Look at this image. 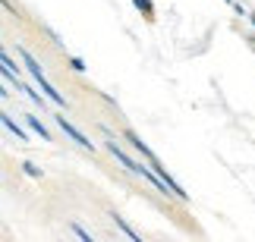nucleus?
<instances>
[{
	"label": "nucleus",
	"mask_w": 255,
	"mask_h": 242,
	"mask_svg": "<svg viewBox=\"0 0 255 242\" xmlns=\"http://www.w3.org/2000/svg\"><path fill=\"white\" fill-rule=\"evenodd\" d=\"M22 170L28 173V176H35V179H38V176H41V170H38V167H35V163H22Z\"/></svg>",
	"instance_id": "nucleus-13"
},
{
	"label": "nucleus",
	"mask_w": 255,
	"mask_h": 242,
	"mask_svg": "<svg viewBox=\"0 0 255 242\" xmlns=\"http://www.w3.org/2000/svg\"><path fill=\"white\" fill-rule=\"evenodd\" d=\"M111 217H114V224H117V227H120V230H123V233H126V236H129V239H135V242H139V233H135V230H132L129 224H126V220H123L120 214H111Z\"/></svg>",
	"instance_id": "nucleus-10"
},
{
	"label": "nucleus",
	"mask_w": 255,
	"mask_h": 242,
	"mask_svg": "<svg viewBox=\"0 0 255 242\" xmlns=\"http://www.w3.org/2000/svg\"><path fill=\"white\" fill-rule=\"evenodd\" d=\"M233 9H237V16L249 19V9H246V3H237V0H233Z\"/></svg>",
	"instance_id": "nucleus-14"
},
{
	"label": "nucleus",
	"mask_w": 255,
	"mask_h": 242,
	"mask_svg": "<svg viewBox=\"0 0 255 242\" xmlns=\"http://www.w3.org/2000/svg\"><path fill=\"white\" fill-rule=\"evenodd\" d=\"M104 148H107V151H111V158H114V161H120V163H123V167H126V170H129V173H135V167H139V161H132V158H129V154H126V151L120 148V142H114V139H107V142H104Z\"/></svg>",
	"instance_id": "nucleus-2"
},
{
	"label": "nucleus",
	"mask_w": 255,
	"mask_h": 242,
	"mask_svg": "<svg viewBox=\"0 0 255 242\" xmlns=\"http://www.w3.org/2000/svg\"><path fill=\"white\" fill-rule=\"evenodd\" d=\"M25 126H28V129H32L35 135H41V142H51V129H47V126L41 123V120H38V117H32V113H25Z\"/></svg>",
	"instance_id": "nucleus-6"
},
{
	"label": "nucleus",
	"mask_w": 255,
	"mask_h": 242,
	"mask_svg": "<svg viewBox=\"0 0 255 242\" xmlns=\"http://www.w3.org/2000/svg\"><path fill=\"white\" fill-rule=\"evenodd\" d=\"M70 70L73 73H85V60L82 57H70Z\"/></svg>",
	"instance_id": "nucleus-12"
},
{
	"label": "nucleus",
	"mask_w": 255,
	"mask_h": 242,
	"mask_svg": "<svg viewBox=\"0 0 255 242\" xmlns=\"http://www.w3.org/2000/svg\"><path fill=\"white\" fill-rule=\"evenodd\" d=\"M35 85H38V88H41V91L47 94V98H51V101L57 104V107H66V98H63V94L54 88L51 82H47V76H41V79H35Z\"/></svg>",
	"instance_id": "nucleus-5"
},
{
	"label": "nucleus",
	"mask_w": 255,
	"mask_h": 242,
	"mask_svg": "<svg viewBox=\"0 0 255 242\" xmlns=\"http://www.w3.org/2000/svg\"><path fill=\"white\" fill-rule=\"evenodd\" d=\"M123 139L129 142V148H132L135 154H142L145 161H158V158H154V154H151V148H148V145H145V142H142V139H139V135H135L132 129H123Z\"/></svg>",
	"instance_id": "nucleus-3"
},
{
	"label": "nucleus",
	"mask_w": 255,
	"mask_h": 242,
	"mask_svg": "<svg viewBox=\"0 0 255 242\" xmlns=\"http://www.w3.org/2000/svg\"><path fill=\"white\" fill-rule=\"evenodd\" d=\"M0 123H3V126H6V129L16 135L19 142H28V129H22V126H19V123L13 120V113H3V117H0Z\"/></svg>",
	"instance_id": "nucleus-7"
},
{
	"label": "nucleus",
	"mask_w": 255,
	"mask_h": 242,
	"mask_svg": "<svg viewBox=\"0 0 255 242\" xmlns=\"http://www.w3.org/2000/svg\"><path fill=\"white\" fill-rule=\"evenodd\" d=\"M227 3H233V0H227Z\"/></svg>",
	"instance_id": "nucleus-17"
},
{
	"label": "nucleus",
	"mask_w": 255,
	"mask_h": 242,
	"mask_svg": "<svg viewBox=\"0 0 255 242\" xmlns=\"http://www.w3.org/2000/svg\"><path fill=\"white\" fill-rule=\"evenodd\" d=\"M70 230H73V233H76V236H79L82 242H92V233H88V230H85L82 224H70Z\"/></svg>",
	"instance_id": "nucleus-11"
},
{
	"label": "nucleus",
	"mask_w": 255,
	"mask_h": 242,
	"mask_svg": "<svg viewBox=\"0 0 255 242\" xmlns=\"http://www.w3.org/2000/svg\"><path fill=\"white\" fill-rule=\"evenodd\" d=\"M54 123L60 126V129H63L66 135H70V139H73L76 145H79V148H85V151H95V142H88L85 135H82L79 129H76V126H73L70 120H66V117H63V113H54Z\"/></svg>",
	"instance_id": "nucleus-1"
},
{
	"label": "nucleus",
	"mask_w": 255,
	"mask_h": 242,
	"mask_svg": "<svg viewBox=\"0 0 255 242\" xmlns=\"http://www.w3.org/2000/svg\"><path fill=\"white\" fill-rule=\"evenodd\" d=\"M132 3H135V9H139L148 22H154V3H151V0H132Z\"/></svg>",
	"instance_id": "nucleus-9"
},
{
	"label": "nucleus",
	"mask_w": 255,
	"mask_h": 242,
	"mask_svg": "<svg viewBox=\"0 0 255 242\" xmlns=\"http://www.w3.org/2000/svg\"><path fill=\"white\" fill-rule=\"evenodd\" d=\"M3 9H6V13H9V16H19V9H16L13 3H9V0H3Z\"/></svg>",
	"instance_id": "nucleus-15"
},
{
	"label": "nucleus",
	"mask_w": 255,
	"mask_h": 242,
	"mask_svg": "<svg viewBox=\"0 0 255 242\" xmlns=\"http://www.w3.org/2000/svg\"><path fill=\"white\" fill-rule=\"evenodd\" d=\"M19 91H25V98L32 101V104H38V107H41V110H44V101H51V98H47L44 91H35L32 85H19Z\"/></svg>",
	"instance_id": "nucleus-8"
},
{
	"label": "nucleus",
	"mask_w": 255,
	"mask_h": 242,
	"mask_svg": "<svg viewBox=\"0 0 255 242\" xmlns=\"http://www.w3.org/2000/svg\"><path fill=\"white\" fill-rule=\"evenodd\" d=\"M249 22H252V28H255V13H249Z\"/></svg>",
	"instance_id": "nucleus-16"
},
{
	"label": "nucleus",
	"mask_w": 255,
	"mask_h": 242,
	"mask_svg": "<svg viewBox=\"0 0 255 242\" xmlns=\"http://www.w3.org/2000/svg\"><path fill=\"white\" fill-rule=\"evenodd\" d=\"M16 54L22 57V63H25L28 76H32V79H41V76H44V66H38V60H35V57H32V54L25 51V47H16Z\"/></svg>",
	"instance_id": "nucleus-4"
}]
</instances>
